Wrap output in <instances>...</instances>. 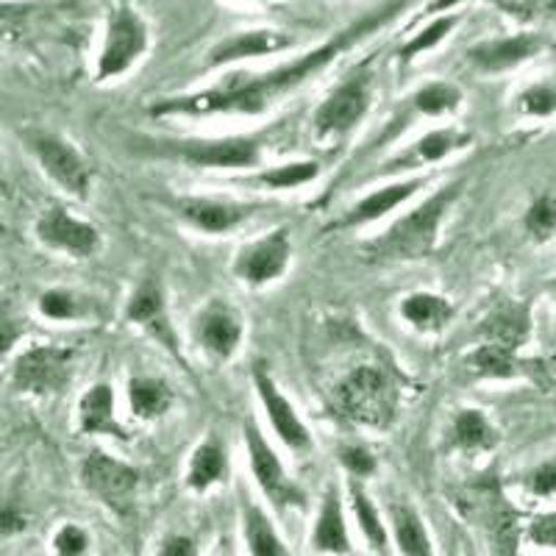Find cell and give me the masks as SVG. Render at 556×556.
<instances>
[{"mask_svg":"<svg viewBox=\"0 0 556 556\" xmlns=\"http://www.w3.org/2000/svg\"><path fill=\"white\" fill-rule=\"evenodd\" d=\"M139 151L148 156L173 159L198 170H260L265 167L270 134H226V137H173L142 139Z\"/></svg>","mask_w":556,"mask_h":556,"instance_id":"obj_4","label":"cell"},{"mask_svg":"<svg viewBox=\"0 0 556 556\" xmlns=\"http://www.w3.org/2000/svg\"><path fill=\"white\" fill-rule=\"evenodd\" d=\"M376 84H379V73H376V64L367 59V62L354 64L326 92L309 117V137L320 151H340L345 139L365 123L376 103Z\"/></svg>","mask_w":556,"mask_h":556,"instance_id":"obj_3","label":"cell"},{"mask_svg":"<svg viewBox=\"0 0 556 556\" xmlns=\"http://www.w3.org/2000/svg\"><path fill=\"white\" fill-rule=\"evenodd\" d=\"M192 342L206 359L231 362L245 342V320L226 298H208L190 320Z\"/></svg>","mask_w":556,"mask_h":556,"instance_id":"obj_11","label":"cell"},{"mask_svg":"<svg viewBox=\"0 0 556 556\" xmlns=\"http://www.w3.org/2000/svg\"><path fill=\"white\" fill-rule=\"evenodd\" d=\"M551 292H554V298H556V281H554V285H551Z\"/></svg>","mask_w":556,"mask_h":556,"instance_id":"obj_48","label":"cell"},{"mask_svg":"<svg viewBox=\"0 0 556 556\" xmlns=\"http://www.w3.org/2000/svg\"><path fill=\"white\" fill-rule=\"evenodd\" d=\"M526 231L538 242H548L556 235V198L540 195L526 208Z\"/></svg>","mask_w":556,"mask_h":556,"instance_id":"obj_37","label":"cell"},{"mask_svg":"<svg viewBox=\"0 0 556 556\" xmlns=\"http://www.w3.org/2000/svg\"><path fill=\"white\" fill-rule=\"evenodd\" d=\"M390 518H392V531H395V543L404 556H434L431 548L429 531H426L420 515L412 509L409 504H390Z\"/></svg>","mask_w":556,"mask_h":556,"instance_id":"obj_32","label":"cell"},{"mask_svg":"<svg viewBox=\"0 0 556 556\" xmlns=\"http://www.w3.org/2000/svg\"><path fill=\"white\" fill-rule=\"evenodd\" d=\"M251 384L256 399H260L262 409H265L267 424H270L273 434L281 440L287 451L298 456L312 454L315 448V440H312L309 426L304 424V417L298 415L295 404L287 399V392L276 384L270 374L265 370V365H256L251 370Z\"/></svg>","mask_w":556,"mask_h":556,"instance_id":"obj_14","label":"cell"},{"mask_svg":"<svg viewBox=\"0 0 556 556\" xmlns=\"http://www.w3.org/2000/svg\"><path fill=\"white\" fill-rule=\"evenodd\" d=\"M76 351L64 345H31L14 359L12 387L23 395H56L73 379Z\"/></svg>","mask_w":556,"mask_h":556,"instance_id":"obj_10","label":"cell"},{"mask_svg":"<svg viewBox=\"0 0 556 556\" xmlns=\"http://www.w3.org/2000/svg\"><path fill=\"white\" fill-rule=\"evenodd\" d=\"M323 165L317 159H295V162H281V165L262 167V170H253L251 176L240 178V184L248 187H260L267 192H290L298 187H309L320 178Z\"/></svg>","mask_w":556,"mask_h":556,"instance_id":"obj_27","label":"cell"},{"mask_svg":"<svg viewBox=\"0 0 556 556\" xmlns=\"http://www.w3.org/2000/svg\"><path fill=\"white\" fill-rule=\"evenodd\" d=\"M529 490L534 495H556V462H545L529 476Z\"/></svg>","mask_w":556,"mask_h":556,"instance_id":"obj_41","label":"cell"},{"mask_svg":"<svg viewBox=\"0 0 556 556\" xmlns=\"http://www.w3.org/2000/svg\"><path fill=\"white\" fill-rule=\"evenodd\" d=\"M331 406L342 420L359 429L387 431L399 415L401 384L387 367L359 365L337 381Z\"/></svg>","mask_w":556,"mask_h":556,"instance_id":"obj_5","label":"cell"},{"mask_svg":"<svg viewBox=\"0 0 556 556\" xmlns=\"http://www.w3.org/2000/svg\"><path fill=\"white\" fill-rule=\"evenodd\" d=\"M426 184H429V176L424 173H417V176H401V178H390L384 187L374 192H365L354 206L348 208L345 215L334 223L337 228H362V226H374V223L384 220L390 217L392 212H399L401 206L412 201L417 192L424 190Z\"/></svg>","mask_w":556,"mask_h":556,"instance_id":"obj_20","label":"cell"},{"mask_svg":"<svg viewBox=\"0 0 556 556\" xmlns=\"http://www.w3.org/2000/svg\"><path fill=\"white\" fill-rule=\"evenodd\" d=\"M459 106V92L451 81L443 78H431V81L420 84L404 101V106L392 114L390 121L374 134V139L367 142L362 153H379L390 148L399 137H404L409 128H415L420 121H437V117H448Z\"/></svg>","mask_w":556,"mask_h":556,"instance_id":"obj_8","label":"cell"},{"mask_svg":"<svg viewBox=\"0 0 556 556\" xmlns=\"http://www.w3.org/2000/svg\"><path fill=\"white\" fill-rule=\"evenodd\" d=\"M81 481L89 493L96 495L101 504H106L112 513L128 515L137 495L139 470L114 459L106 451H89L87 459L81 462Z\"/></svg>","mask_w":556,"mask_h":556,"instance_id":"obj_18","label":"cell"},{"mask_svg":"<svg viewBox=\"0 0 556 556\" xmlns=\"http://www.w3.org/2000/svg\"><path fill=\"white\" fill-rule=\"evenodd\" d=\"M26 526L23 515L14 509V506H7V509H0V534H14Z\"/></svg>","mask_w":556,"mask_h":556,"instance_id":"obj_45","label":"cell"},{"mask_svg":"<svg viewBox=\"0 0 556 556\" xmlns=\"http://www.w3.org/2000/svg\"><path fill=\"white\" fill-rule=\"evenodd\" d=\"M399 315L406 326L420 334H437L454 320L456 309L448 298L437 295V292H409L406 298H401Z\"/></svg>","mask_w":556,"mask_h":556,"instance_id":"obj_25","label":"cell"},{"mask_svg":"<svg viewBox=\"0 0 556 556\" xmlns=\"http://www.w3.org/2000/svg\"><path fill=\"white\" fill-rule=\"evenodd\" d=\"M126 317L131 326L146 331L151 340H156L159 345L167 348L176 359H181V348H178L176 329H173L170 312H167V298L162 285L156 278H146L139 281L137 290L131 292L126 306Z\"/></svg>","mask_w":556,"mask_h":556,"instance_id":"obj_21","label":"cell"},{"mask_svg":"<svg viewBox=\"0 0 556 556\" xmlns=\"http://www.w3.org/2000/svg\"><path fill=\"white\" fill-rule=\"evenodd\" d=\"M462 513L468 518H479L490 540L493 556H518L520 545V518L513 504L504 498L501 484L495 479L476 481L465 486L456 501Z\"/></svg>","mask_w":556,"mask_h":556,"instance_id":"obj_7","label":"cell"},{"mask_svg":"<svg viewBox=\"0 0 556 556\" xmlns=\"http://www.w3.org/2000/svg\"><path fill=\"white\" fill-rule=\"evenodd\" d=\"M401 9H404V0L384 3L367 17L356 20L348 28L337 31L326 42L315 45L301 56L287 59L285 64H276V67L235 70V73H228L220 81L212 84V87L162 98L151 106V117H159V121H167V117H223V114L256 117V114L270 112L273 106L295 96L298 89L315 81L320 73H326L342 53L354 51L362 39L387 26Z\"/></svg>","mask_w":556,"mask_h":556,"instance_id":"obj_1","label":"cell"},{"mask_svg":"<svg viewBox=\"0 0 556 556\" xmlns=\"http://www.w3.org/2000/svg\"><path fill=\"white\" fill-rule=\"evenodd\" d=\"M340 465L351 473V479H359V481L367 479V476H374L376 468H379L376 456L367 448H362V445H342Z\"/></svg>","mask_w":556,"mask_h":556,"instance_id":"obj_39","label":"cell"},{"mask_svg":"<svg viewBox=\"0 0 556 556\" xmlns=\"http://www.w3.org/2000/svg\"><path fill=\"white\" fill-rule=\"evenodd\" d=\"M89 548L87 531L76 523H64L53 538V554L56 556H84Z\"/></svg>","mask_w":556,"mask_h":556,"instance_id":"obj_40","label":"cell"},{"mask_svg":"<svg viewBox=\"0 0 556 556\" xmlns=\"http://www.w3.org/2000/svg\"><path fill=\"white\" fill-rule=\"evenodd\" d=\"M151 51V26L148 20L131 7V3H117L109 9L106 26H103L101 48L96 56V84L117 81L128 76Z\"/></svg>","mask_w":556,"mask_h":556,"instance_id":"obj_6","label":"cell"},{"mask_svg":"<svg viewBox=\"0 0 556 556\" xmlns=\"http://www.w3.org/2000/svg\"><path fill=\"white\" fill-rule=\"evenodd\" d=\"M37 309L45 320L53 323H73L87 317V298L76 295L73 290H64V287H51L45 290L37 301Z\"/></svg>","mask_w":556,"mask_h":556,"instance_id":"obj_36","label":"cell"},{"mask_svg":"<svg viewBox=\"0 0 556 556\" xmlns=\"http://www.w3.org/2000/svg\"><path fill=\"white\" fill-rule=\"evenodd\" d=\"M235 3H262V7H267V3H278V0H235Z\"/></svg>","mask_w":556,"mask_h":556,"instance_id":"obj_47","label":"cell"},{"mask_svg":"<svg viewBox=\"0 0 556 556\" xmlns=\"http://www.w3.org/2000/svg\"><path fill=\"white\" fill-rule=\"evenodd\" d=\"M78 429L84 434L131 440V431L117 417V399H114V387L109 381H98L81 395V401H78Z\"/></svg>","mask_w":556,"mask_h":556,"instance_id":"obj_23","label":"cell"},{"mask_svg":"<svg viewBox=\"0 0 556 556\" xmlns=\"http://www.w3.org/2000/svg\"><path fill=\"white\" fill-rule=\"evenodd\" d=\"M479 334L484 342H493V345L518 351L520 345H526V340H529L531 334L529 306L526 304L498 306V309H493L484 320H481Z\"/></svg>","mask_w":556,"mask_h":556,"instance_id":"obj_26","label":"cell"},{"mask_svg":"<svg viewBox=\"0 0 556 556\" xmlns=\"http://www.w3.org/2000/svg\"><path fill=\"white\" fill-rule=\"evenodd\" d=\"M312 548H315L317 554H331V556L351 554V538H348L340 486L337 484H331L329 490L323 493L320 513H317L315 531H312Z\"/></svg>","mask_w":556,"mask_h":556,"instance_id":"obj_24","label":"cell"},{"mask_svg":"<svg viewBox=\"0 0 556 556\" xmlns=\"http://www.w3.org/2000/svg\"><path fill=\"white\" fill-rule=\"evenodd\" d=\"M228 476V451L220 437L208 434L192 448L187 465V486L195 493H206L208 486L220 484Z\"/></svg>","mask_w":556,"mask_h":556,"instance_id":"obj_28","label":"cell"},{"mask_svg":"<svg viewBox=\"0 0 556 556\" xmlns=\"http://www.w3.org/2000/svg\"><path fill=\"white\" fill-rule=\"evenodd\" d=\"M126 392L131 415L137 417V420H148V424H153L159 417H165L167 412H170L173 401H176L170 384L156 379V376H131Z\"/></svg>","mask_w":556,"mask_h":556,"instance_id":"obj_29","label":"cell"},{"mask_svg":"<svg viewBox=\"0 0 556 556\" xmlns=\"http://www.w3.org/2000/svg\"><path fill=\"white\" fill-rule=\"evenodd\" d=\"M242 531H245V543L251 556H290L285 540L278 538L273 520L248 495H242Z\"/></svg>","mask_w":556,"mask_h":556,"instance_id":"obj_31","label":"cell"},{"mask_svg":"<svg viewBox=\"0 0 556 556\" xmlns=\"http://www.w3.org/2000/svg\"><path fill=\"white\" fill-rule=\"evenodd\" d=\"M468 367L481 379H515L523 374V362L518 359V351L493 345V342H481L473 348L468 356Z\"/></svg>","mask_w":556,"mask_h":556,"instance_id":"obj_34","label":"cell"},{"mask_svg":"<svg viewBox=\"0 0 556 556\" xmlns=\"http://www.w3.org/2000/svg\"><path fill=\"white\" fill-rule=\"evenodd\" d=\"M518 109L529 117H548L556 112V87L551 84H534L523 89L518 98Z\"/></svg>","mask_w":556,"mask_h":556,"instance_id":"obj_38","label":"cell"},{"mask_svg":"<svg viewBox=\"0 0 556 556\" xmlns=\"http://www.w3.org/2000/svg\"><path fill=\"white\" fill-rule=\"evenodd\" d=\"M498 443V431L481 409H459L448 429V445L465 454L490 451Z\"/></svg>","mask_w":556,"mask_h":556,"instance_id":"obj_30","label":"cell"},{"mask_svg":"<svg viewBox=\"0 0 556 556\" xmlns=\"http://www.w3.org/2000/svg\"><path fill=\"white\" fill-rule=\"evenodd\" d=\"M34 235L48 251L64 253L70 260H89L101 248L98 228L64 206L45 208L37 226H34Z\"/></svg>","mask_w":556,"mask_h":556,"instance_id":"obj_19","label":"cell"},{"mask_svg":"<svg viewBox=\"0 0 556 556\" xmlns=\"http://www.w3.org/2000/svg\"><path fill=\"white\" fill-rule=\"evenodd\" d=\"M459 23H462V14H456V12L429 17L424 26L417 28V31L412 34L404 45H401L399 59L404 64H409V62H415V59L424 56V53L434 51V48H440V45H443L445 39L454 34V28L459 26Z\"/></svg>","mask_w":556,"mask_h":556,"instance_id":"obj_33","label":"cell"},{"mask_svg":"<svg viewBox=\"0 0 556 556\" xmlns=\"http://www.w3.org/2000/svg\"><path fill=\"white\" fill-rule=\"evenodd\" d=\"M462 190H465V181L445 184L415 208H409L406 215H401L399 220H392V226L384 228V235L365 242L367 260L384 262V265L424 260L426 253L434 251L440 228H443L451 206L462 198Z\"/></svg>","mask_w":556,"mask_h":556,"instance_id":"obj_2","label":"cell"},{"mask_svg":"<svg viewBox=\"0 0 556 556\" xmlns=\"http://www.w3.org/2000/svg\"><path fill=\"white\" fill-rule=\"evenodd\" d=\"M543 39L538 34H515V37H495V39H481V42L470 45L465 59L473 70L479 73H506V70L520 67L523 62L538 56L543 51Z\"/></svg>","mask_w":556,"mask_h":556,"instance_id":"obj_22","label":"cell"},{"mask_svg":"<svg viewBox=\"0 0 556 556\" xmlns=\"http://www.w3.org/2000/svg\"><path fill=\"white\" fill-rule=\"evenodd\" d=\"M301 39L298 34L285 31V28H242V31H231L208 48L206 59H203V70H226L235 64L253 62V59L276 56V53L295 51Z\"/></svg>","mask_w":556,"mask_h":556,"instance_id":"obj_15","label":"cell"},{"mask_svg":"<svg viewBox=\"0 0 556 556\" xmlns=\"http://www.w3.org/2000/svg\"><path fill=\"white\" fill-rule=\"evenodd\" d=\"M348 495H351V506H354L356 523H359V529H362V534H365L367 545H370L376 554L384 556L387 545H390V534H387V526H384V520H381L379 509H376L374 498L365 493V486L359 484V479H351Z\"/></svg>","mask_w":556,"mask_h":556,"instance_id":"obj_35","label":"cell"},{"mask_svg":"<svg viewBox=\"0 0 556 556\" xmlns=\"http://www.w3.org/2000/svg\"><path fill=\"white\" fill-rule=\"evenodd\" d=\"M159 556H198L195 540H190V538L165 540V545H162Z\"/></svg>","mask_w":556,"mask_h":556,"instance_id":"obj_43","label":"cell"},{"mask_svg":"<svg viewBox=\"0 0 556 556\" xmlns=\"http://www.w3.org/2000/svg\"><path fill=\"white\" fill-rule=\"evenodd\" d=\"M529 538L545 548H556V513L540 515L529 529Z\"/></svg>","mask_w":556,"mask_h":556,"instance_id":"obj_42","label":"cell"},{"mask_svg":"<svg viewBox=\"0 0 556 556\" xmlns=\"http://www.w3.org/2000/svg\"><path fill=\"white\" fill-rule=\"evenodd\" d=\"M292 262L290 228H273L265 237L245 242L231 262V273L240 285L251 290H265L285 278Z\"/></svg>","mask_w":556,"mask_h":556,"instance_id":"obj_13","label":"cell"},{"mask_svg":"<svg viewBox=\"0 0 556 556\" xmlns=\"http://www.w3.org/2000/svg\"><path fill=\"white\" fill-rule=\"evenodd\" d=\"M473 142L468 131H462L456 126H443L431 128V131L420 134L415 142L399 151L395 156H390L379 170L374 173V178H401V176H417L420 170L431 165H440L451 153L462 151Z\"/></svg>","mask_w":556,"mask_h":556,"instance_id":"obj_17","label":"cell"},{"mask_svg":"<svg viewBox=\"0 0 556 556\" xmlns=\"http://www.w3.org/2000/svg\"><path fill=\"white\" fill-rule=\"evenodd\" d=\"M26 148L31 151L39 170L56 184L59 190L73 198H89L92 190V167L67 137L53 131H28Z\"/></svg>","mask_w":556,"mask_h":556,"instance_id":"obj_9","label":"cell"},{"mask_svg":"<svg viewBox=\"0 0 556 556\" xmlns=\"http://www.w3.org/2000/svg\"><path fill=\"white\" fill-rule=\"evenodd\" d=\"M462 3H468V0H429V3L420 9V14H417V17L429 20V17H437V14H448V12H454V9H459Z\"/></svg>","mask_w":556,"mask_h":556,"instance_id":"obj_44","label":"cell"},{"mask_svg":"<svg viewBox=\"0 0 556 556\" xmlns=\"http://www.w3.org/2000/svg\"><path fill=\"white\" fill-rule=\"evenodd\" d=\"M242 437H245L248 465H251V473L256 479V484L262 486V493L278 509H298V506H304V490L290 479L285 462L276 454V448H273L270 440H267L265 431L260 429V424L253 417H248L245 426H242Z\"/></svg>","mask_w":556,"mask_h":556,"instance_id":"obj_12","label":"cell"},{"mask_svg":"<svg viewBox=\"0 0 556 556\" xmlns=\"http://www.w3.org/2000/svg\"><path fill=\"white\" fill-rule=\"evenodd\" d=\"M256 201H231L217 195H181L173 201V212L184 226L206 237H226L245 226L260 212Z\"/></svg>","mask_w":556,"mask_h":556,"instance_id":"obj_16","label":"cell"},{"mask_svg":"<svg viewBox=\"0 0 556 556\" xmlns=\"http://www.w3.org/2000/svg\"><path fill=\"white\" fill-rule=\"evenodd\" d=\"M14 342H17V329L12 323H0V356L9 354Z\"/></svg>","mask_w":556,"mask_h":556,"instance_id":"obj_46","label":"cell"}]
</instances>
